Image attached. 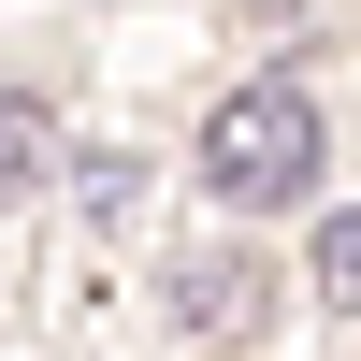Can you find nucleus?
Masks as SVG:
<instances>
[{
  "mask_svg": "<svg viewBox=\"0 0 361 361\" xmlns=\"http://www.w3.org/2000/svg\"><path fill=\"white\" fill-rule=\"evenodd\" d=\"M318 145H333L318 73H260L231 116H202V202L217 217H289V202H318Z\"/></svg>",
  "mask_w": 361,
  "mask_h": 361,
  "instance_id": "1",
  "label": "nucleus"
},
{
  "mask_svg": "<svg viewBox=\"0 0 361 361\" xmlns=\"http://www.w3.org/2000/svg\"><path fill=\"white\" fill-rule=\"evenodd\" d=\"M318 304L361 318V202H347V217H318Z\"/></svg>",
  "mask_w": 361,
  "mask_h": 361,
  "instance_id": "2",
  "label": "nucleus"
}]
</instances>
